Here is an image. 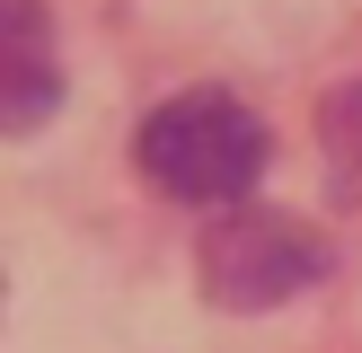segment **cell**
<instances>
[{"mask_svg":"<svg viewBox=\"0 0 362 353\" xmlns=\"http://www.w3.org/2000/svg\"><path fill=\"white\" fill-rule=\"evenodd\" d=\"M133 159L168 203H239L265 176V124L230 88H177L168 106L141 115Z\"/></svg>","mask_w":362,"mask_h":353,"instance_id":"cell-1","label":"cell"},{"mask_svg":"<svg viewBox=\"0 0 362 353\" xmlns=\"http://www.w3.org/2000/svg\"><path fill=\"white\" fill-rule=\"evenodd\" d=\"M327 239H318L310 221H292V212H265V203H230L221 221L204 229V256H194V274H204V292L221 300V309H283V300H300L310 282H327Z\"/></svg>","mask_w":362,"mask_h":353,"instance_id":"cell-2","label":"cell"},{"mask_svg":"<svg viewBox=\"0 0 362 353\" xmlns=\"http://www.w3.org/2000/svg\"><path fill=\"white\" fill-rule=\"evenodd\" d=\"M62 106V35L45 0H0V141L45 133Z\"/></svg>","mask_w":362,"mask_h":353,"instance_id":"cell-3","label":"cell"},{"mask_svg":"<svg viewBox=\"0 0 362 353\" xmlns=\"http://www.w3.org/2000/svg\"><path fill=\"white\" fill-rule=\"evenodd\" d=\"M318 124H327V150L362 176V80H354V88H336V97L318 106Z\"/></svg>","mask_w":362,"mask_h":353,"instance_id":"cell-4","label":"cell"}]
</instances>
